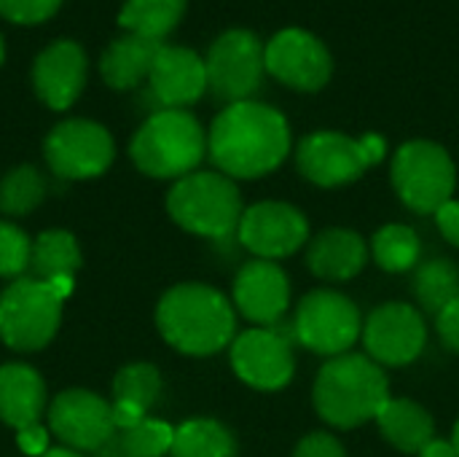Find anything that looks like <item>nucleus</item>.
I'll return each instance as SVG.
<instances>
[{"mask_svg": "<svg viewBox=\"0 0 459 457\" xmlns=\"http://www.w3.org/2000/svg\"><path fill=\"white\" fill-rule=\"evenodd\" d=\"M3 54H5V48H3V38H0V62H3Z\"/></svg>", "mask_w": 459, "mask_h": 457, "instance_id": "a19ab883", "label": "nucleus"}, {"mask_svg": "<svg viewBox=\"0 0 459 457\" xmlns=\"http://www.w3.org/2000/svg\"><path fill=\"white\" fill-rule=\"evenodd\" d=\"M452 444H455V450L459 453V420L455 423V431H452Z\"/></svg>", "mask_w": 459, "mask_h": 457, "instance_id": "ea45409f", "label": "nucleus"}, {"mask_svg": "<svg viewBox=\"0 0 459 457\" xmlns=\"http://www.w3.org/2000/svg\"><path fill=\"white\" fill-rule=\"evenodd\" d=\"M368 250H371V256H374L379 269L401 275V272L417 269V261H420V253H422V242H420V234L411 226H406V224H387V226H382L371 237Z\"/></svg>", "mask_w": 459, "mask_h": 457, "instance_id": "cd10ccee", "label": "nucleus"}, {"mask_svg": "<svg viewBox=\"0 0 459 457\" xmlns=\"http://www.w3.org/2000/svg\"><path fill=\"white\" fill-rule=\"evenodd\" d=\"M16 442H19V450L24 455L40 457L43 453H48V434H46V428L40 423L16 431Z\"/></svg>", "mask_w": 459, "mask_h": 457, "instance_id": "e433bc0d", "label": "nucleus"}, {"mask_svg": "<svg viewBox=\"0 0 459 457\" xmlns=\"http://www.w3.org/2000/svg\"><path fill=\"white\" fill-rule=\"evenodd\" d=\"M204 92V59L183 46H161L148 75V94L159 110H183L186 105H194Z\"/></svg>", "mask_w": 459, "mask_h": 457, "instance_id": "a211bd4d", "label": "nucleus"}, {"mask_svg": "<svg viewBox=\"0 0 459 457\" xmlns=\"http://www.w3.org/2000/svg\"><path fill=\"white\" fill-rule=\"evenodd\" d=\"M161 396V374L153 364H129L113 380V401H124L148 412Z\"/></svg>", "mask_w": 459, "mask_h": 457, "instance_id": "c756f323", "label": "nucleus"}, {"mask_svg": "<svg viewBox=\"0 0 459 457\" xmlns=\"http://www.w3.org/2000/svg\"><path fill=\"white\" fill-rule=\"evenodd\" d=\"M417 457H459V453L455 450V444H452V439H433L422 453Z\"/></svg>", "mask_w": 459, "mask_h": 457, "instance_id": "4c0bfd02", "label": "nucleus"}, {"mask_svg": "<svg viewBox=\"0 0 459 457\" xmlns=\"http://www.w3.org/2000/svg\"><path fill=\"white\" fill-rule=\"evenodd\" d=\"M186 13V0H126L121 8V27L132 35L159 40L169 35Z\"/></svg>", "mask_w": 459, "mask_h": 457, "instance_id": "bb28decb", "label": "nucleus"}, {"mask_svg": "<svg viewBox=\"0 0 459 457\" xmlns=\"http://www.w3.org/2000/svg\"><path fill=\"white\" fill-rule=\"evenodd\" d=\"M411 294L425 312L438 315L459 296V267L446 256L417 264L411 277Z\"/></svg>", "mask_w": 459, "mask_h": 457, "instance_id": "a878e982", "label": "nucleus"}, {"mask_svg": "<svg viewBox=\"0 0 459 457\" xmlns=\"http://www.w3.org/2000/svg\"><path fill=\"white\" fill-rule=\"evenodd\" d=\"M43 154L54 175L67 180H86L102 175L110 167L116 145L110 132L97 121L70 119L48 132Z\"/></svg>", "mask_w": 459, "mask_h": 457, "instance_id": "ddd939ff", "label": "nucleus"}, {"mask_svg": "<svg viewBox=\"0 0 459 457\" xmlns=\"http://www.w3.org/2000/svg\"><path fill=\"white\" fill-rule=\"evenodd\" d=\"M62 302L48 283L16 277L0 294V339L19 353L43 350L59 329Z\"/></svg>", "mask_w": 459, "mask_h": 457, "instance_id": "6e6552de", "label": "nucleus"}, {"mask_svg": "<svg viewBox=\"0 0 459 457\" xmlns=\"http://www.w3.org/2000/svg\"><path fill=\"white\" fill-rule=\"evenodd\" d=\"M62 0H0V13L19 24H38L56 13Z\"/></svg>", "mask_w": 459, "mask_h": 457, "instance_id": "473e14b6", "label": "nucleus"}, {"mask_svg": "<svg viewBox=\"0 0 459 457\" xmlns=\"http://www.w3.org/2000/svg\"><path fill=\"white\" fill-rule=\"evenodd\" d=\"M43 194H46V183L35 167L30 164L13 167L0 180V213L27 215L43 202Z\"/></svg>", "mask_w": 459, "mask_h": 457, "instance_id": "c85d7f7f", "label": "nucleus"}, {"mask_svg": "<svg viewBox=\"0 0 459 457\" xmlns=\"http://www.w3.org/2000/svg\"><path fill=\"white\" fill-rule=\"evenodd\" d=\"M167 213L191 234L223 240L239 229L245 207L242 194L229 175L196 170L175 180L167 194Z\"/></svg>", "mask_w": 459, "mask_h": 457, "instance_id": "39448f33", "label": "nucleus"}, {"mask_svg": "<svg viewBox=\"0 0 459 457\" xmlns=\"http://www.w3.org/2000/svg\"><path fill=\"white\" fill-rule=\"evenodd\" d=\"M237 237L255 259L280 261L309 242V221L296 205L266 199L245 207Z\"/></svg>", "mask_w": 459, "mask_h": 457, "instance_id": "2eb2a0df", "label": "nucleus"}, {"mask_svg": "<svg viewBox=\"0 0 459 457\" xmlns=\"http://www.w3.org/2000/svg\"><path fill=\"white\" fill-rule=\"evenodd\" d=\"M390 180L401 202L420 215H436L457 189V167L452 154L433 140L403 143L390 167Z\"/></svg>", "mask_w": 459, "mask_h": 457, "instance_id": "0eeeda50", "label": "nucleus"}, {"mask_svg": "<svg viewBox=\"0 0 459 457\" xmlns=\"http://www.w3.org/2000/svg\"><path fill=\"white\" fill-rule=\"evenodd\" d=\"M293 457H347V450H344V444L333 434H328V431H312V434H307L296 444Z\"/></svg>", "mask_w": 459, "mask_h": 457, "instance_id": "72a5a7b5", "label": "nucleus"}, {"mask_svg": "<svg viewBox=\"0 0 459 457\" xmlns=\"http://www.w3.org/2000/svg\"><path fill=\"white\" fill-rule=\"evenodd\" d=\"M156 326L167 345L183 356L204 358L231 347L237 334L234 304L207 283H180L156 307Z\"/></svg>", "mask_w": 459, "mask_h": 457, "instance_id": "f03ea898", "label": "nucleus"}, {"mask_svg": "<svg viewBox=\"0 0 459 457\" xmlns=\"http://www.w3.org/2000/svg\"><path fill=\"white\" fill-rule=\"evenodd\" d=\"M266 73L296 92H320L333 75V57L315 32L285 27L266 43Z\"/></svg>", "mask_w": 459, "mask_h": 457, "instance_id": "4468645a", "label": "nucleus"}, {"mask_svg": "<svg viewBox=\"0 0 459 457\" xmlns=\"http://www.w3.org/2000/svg\"><path fill=\"white\" fill-rule=\"evenodd\" d=\"M46 407V385L40 374L24 364L0 366V420L13 431L40 423Z\"/></svg>", "mask_w": 459, "mask_h": 457, "instance_id": "412c9836", "label": "nucleus"}, {"mask_svg": "<svg viewBox=\"0 0 459 457\" xmlns=\"http://www.w3.org/2000/svg\"><path fill=\"white\" fill-rule=\"evenodd\" d=\"M436 331L446 350L459 353V296L436 315Z\"/></svg>", "mask_w": 459, "mask_h": 457, "instance_id": "f704fd0d", "label": "nucleus"}, {"mask_svg": "<svg viewBox=\"0 0 459 457\" xmlns=\"http://www.w3.org/2000/svg\"><path fill=\"white\" fill-rule=\"evenodd\" d=\"M30 237L19 226L0 221V277H22L30 269Z\"/></svg>", "mask_w": 459, "mask_h": 457, "instance_id": "2f4dec72", "label": "nucleus"}, {"mask_svg": "<svg viewBox=\"0 0 459 457\" xmlns=\"http://www.w3.org/2000/svg\"><path fill=\"white\" fill-rule=\"evenodd\" d=\"M78 267H81V250L70 232L48 229L32 240L30 272L35 280H43V283L73 280Z\"/></svg>", "mask_w": 459, "mask_h": 457, "instance_id": "b1692460", "label": "nucleus"}, {"mask_svg": "<svg viewBox=\"0 0 459 457\" xmlns=\"http://www.w3.org/2000/svg\"><path fill=\"white\" fill-rule=\"evenodd\" d=\"M161 43L159 40H148L140 35H121L118 40H113L102 59H100V73L105 78L108 86L113 89H134L143 81H148L153 59L159 54Z\"/></svg>", "mask_w": 459, "mask_h": 457, "instance_id": "5701e85b", "label": "nucleus"}, {"mask_svg": "<svg viewBox=\"0 0 459 457\" xmlns=\"http://www.w3.org/2000/svg\"><path fill=\"white\" fill-rule=\"evenodd\" d=\"M40 457H81L75 450H67V447H56V450H48V453H43Z\"/></svg>", "mask_w": 459, "mask_h": 457, "instance_id": "58836bf2", "label": "nucleus"}, {"mask_svg": "<svg viewBox=\"0 0 459 457\" xmlns=\"http://www.w3.org/2000/svg\"><path fill=\"white\" fill-rule=\"evenodd\" d=\"M390 399L385 369L366 353H344L328 358L315 377L312 404L323 423L339 431H352L377 420Z\"/></svg>", "mask_w": 459, "mask_h": 457, "instance_id": "7ed1b4c3", "label": "nucleus"}, {"mask_svg": "<svg viewBox=\"0 0 459 457\" xmlns=\"http://www.w3.org/2000/svg\"><path fill=\"white\" fill-rule=\"evenodd\" d=\"M385 156L387 140L377 132L352 137L336 129H320L299 143L296 167L309 183L320 189H339L363 178V172Z\"/></svg>", "mask_w": 459, "mask_h": 457, "instance_id": "423d86ee", "label": "nucleus"}, {"mask_svg": "<svg viewBox=\"0 0 459 457\" xmlns=\"http://www.w3.org/2000/svg\"><path fill=\"white\" fill-rule=\"evenodd\" d=\"M48 428L51 434L75 453H94L105 447L113 434V412L105 399L91 391H65L48 407Z\"/></svg>", "mask_w": 459, "mask_h": 457, "instance_id": "dca6fc26", "label": "nucleus"}, {"mask_svg": "<svg viewBox=\"0 0 459 457\" xmlns=\"http://www.w3.org/2000/svg\"><path fill=\"white\" fill-rule=\"evenodd\" d=\"M290 331L296 345L317 356L336 358L350 353L360 339L363 318L350 296L331 288H315L299 302Z\"/></svg>", "mask_w": 459, "mask_h": 457, "instance_id": "1a4fd4ad", "label": "nucleus"}, {"mask_svg": "<svg viewBox=\"0 0 459 457\" xmlns=\"http://www.w3.org/2000/svg\"><path fill=\"white\" fill-rule=\"evenodd\" d=\"M132 162L151 178H186L207 154V132L188 110H156L134 132Z\"/></svg>", "mask_w": 459, "mask_h": 457, "instance_id": "20e7f679", "label": "nucleus"}, {"mask_svg": "<svg viewBox=\"0 0 459 457\" xmlns=\"http://www.w3.org/2000/svg\"><path fill=\"white\" fill-rule=\"evenodd\" d=\"M360 339L371 361L379 366L401 369L422 356L428 345V326L414 304L385 302L363 321Z\"/></svg>", "mask_w": 459, "mask_h": 457, "instance_id": "f8f14e48", "label": "nucleus"}, {"mask_svg": "<svg viewBox=\"0 0 459 457\" xmlns=\"http://www.w3.org/2000/svg\"><path fill=\"white\" fill-rule=\"evenodd\" d=\"M32 83L38 97L51 110L70 108L86 83V54L73 40H56L43 48L32 65Z\"/></svg>", "mask_w": 459, "mask_h": 457, "instance_id": "6ab92c4d", "label": "nucleus"}, {"mask_svg": "<svg viewBox=\"0 0 459 457\" xmlns=\"http://www.w3.org/2000/svg\"><path fill=\"white\" fill-rule=\"evenodd\" d=\"M175 428L164 420L145 417L134 428L121 431V453L124 457H164L172 450Z\"/></svg>", "mask_w": 459, "mask_h": 457, "instance_id": "7c9ffc66", "label": "nucleus"}, {"mask_svg": "<svg viewBox=\"0 0 459 457\" xmlns=\"http://www.w3.org/2000/svg\"><path fill=\"white\" fill-rule=\"evenodd\" d=\"M293 345V331L285 321L272 329H247L231 342V369L253 391H282L296 374Z\"/></svg>", "mask_w": 459, "mask_h": 457, "instance_id": "9b49d317", "label": "nucleus"}, {"mask_svg": "<svg viewBox=\"0 0 459 457\" xmlns=\"http://www.w3.org/2000/svg\"><path fill=\"white\" fill-rule=\"evenodd\" d=\"M379 434L403 455H420L436 439L433 415L411 399H387L377 415Z\"/></svg>", "mask_w": 459, "mask_h": 457, "instance_id": "4be33fe9", "label": "nucleus"}, {"mask_svg": "<svg viewBox=\"0 0 459 457\" xmlns=\"http://www.w3.org/2000/svg\"><path fill=\"white\" fill-rule=\"evenodd\" d=\"M172 457H237L239 444L234 434L210 417L188 420L180 428H175V442H172Z\"/></svg>", "mask_w": 459, "mask_h": 457, "instance_id": "393cba45", "label": "nucleus"}, {"mask_svg": "<svg viewBox=\"0 0 459 457\" xmlns=\"http://www.w3.org/2000/svg\"><path fill=\"white\" fill-rule=\"evenodd\" d=\"M436 226H438V232H441V237L449 242V245H455L459 248V199H449L444 207H438V213H436Z\"/></svg>", "mask_w": 459, "mask_h": 457, "instance_id": "c9c22d12", "label": "nucleus"}, {"mask_svg": "<svg viewBox=\"0 0 459 457\" xmlns=\"http://www.w3.org/2000/svg\"><path fill=\"white\" fill-rule=\"evenodd\" d=\"M207 89L226 105L250 100L266 75V43L253 30H226L204 57Z\"/></svg>", "mask_w": 459, "mask_h": 457, "instance_id": "9d476101", "label": "nucleus"}, {"mask_svg": "<svg viewBox=\"0 0 459 457\" xmlns=\"http://www.w3.org/2000/svg\"><path fill=\"white\" fill-rule=\"evenodd\" d=\"M368 242L352 232V229H325L320 234H315L307 242V269L317 277V280H328V283H347L352 277H358L363 272V267L368 264Z\"/></svg>", "mask_w": 459, "mask_h": 457, "instance_id": "aec40b11", "label": "nucleus"}, {"mask_svg": "<svg viewBox=\"0 0 459 457\" xmlns=\"http://www.w3.org/2000/svg\"><path fill=\"white\" fill-rule=\"evenodd\" d=\"M290 145L288 119L255 100L226 105L207 132V154L218 172L231 180H255L274 172L288 159Z\"/></svg>", "mask_w": 459, "mask_h": 457, "instance_id": "f257e3e1", "label": "nucleus"}, {"mask_svg": "<svg viewBox=\"0 0 459 457\" xmlns=\"http://www.w3.org/2000/svg\"><path fill=\"white\" fill-rule=\"evenodd\" d=\"M234 307L237 312L261 326L272 329L285 321L290 310V277L277 261L250 259L234 277Z\"/></svg>", "mask_w": 459, "mask_h": 457, "instance_id": "f3484780", "label": "nucleus"}]
</instances>
